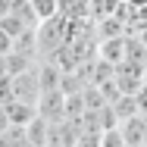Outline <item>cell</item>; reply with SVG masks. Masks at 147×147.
Here are the masks:
<instances>
[{
  "label": "cell",
  "mask_w": 147,
  "mask_h": 147,
  "mask_svg": "<svg viewBox=\"0 0 147 147\" xmlns=\"http://www.w3.org/2000/svg\"><path fill=\"white\" fill-rule=\"evenodd\" d=\"M13 78V91H16V100H25V103H34L41 100V78H38V66H31L19 75H9Z\"/></svg>",
  "instance_id": "1"
},
{
  "label": "cell",
  "mask_w": 147,
  "mask_h": 147,
  "mask_svg": "<svg viewBox=\"0 0 147 147\" xmlns=\"http://www.w3.org/2000/svg\"><path fill=\"white\" fill-rule=\"evenodd\" d=\"M113 82H116V88L122 94H135V91L144 85V66H138L131 59H122L116 66V72H113Z\"/></svg>",
  "instance_id": "2"
},
{
  "label": "cell",
  "mask_w": 147,
  "mask_h": 147,
  "mask_svg": "<svg viewBox=\"0 0 147 147\" xmlns=\"http://www.w3.org/2000/svg\"><path fill=\"white\" fill-rule=\"evenodd\" d=\"M38 116H44L47 122H63V119H66V94H63V88L41 94V100H38Z\"/></svg>",
  "instance_id": "3"
},
{
  "label": "cell",
  "mask_w": 147,
  "mask_h": 147,
  "mask_svg": "<svg viewBox=\"0 0 147 147\" xmlns=\"http://www.w3.org/2000/svg\"><path fill=\"white\" fill-rule=\"evenodd\" d=\"M119 128L128 147H147V113H135V116L122 119Z\"/></svg>",
  "instance_id": "4"
},
{
  "label": "cell",
  "mask_w": 147,
  "mask_h": 147,
  "mask_svg": "<svg viewBox=\"0 0 147 147\" xmlns=\"http://www.w3.org/2000/svg\"><path fill=\"white\" fill-rule=\"evenodd\" d=\"M25 135H28V147H47L50 144V122L44 116H34L25 125Z\"/></svg>",
  "instance_id": "5"
},
{
  "label": "cell",
  "mask_w": 147,
  "mask_h": 147,
  "mask_svg": "<svg viewBox=\"0 0 147 147\" xmlns=\"http://www.w3.org/2000/svg\"><path fill=\"white\" fill-rule=\"evenodd\" d=\"M6 113H9V125H28L31 119L38 116V107L25 103V100H9L6 103Z\"/></svg>",
  "instance_id": "6"
},
{
  "label": "cell",
  "mask_w": 147,
  "mask_h": 147,
  "mask_svg": "<svg viewBox=\"0 0 147 147\" xmlns=\"http://www.w3.org/2000/svg\"><path fill=\"white\" fill-rule=\"evenodd\" d=\"M110 107H113V116H116V122H122V119H128V116H135V113H138L135 94H119Z\"/></svg>",
  "instance_id": "7"
},
{
  "label": "cell",
  "mask_w": 147,
  "mask_h": 147,
  "mask_svg": "<svg viewBox=\"0 0 147 147\" xmlns=\"http://www.w3.org/2000/svg\"><path fill=\"white\" fill-rule=\"evenodd\" d=\"M119 3H122V0H88V13L94 16V22H100V19H107V16H116Z\"/></svg>",
  "instance_id": "8"
},
{
  "label": "cell",
  "mask_w": 147,
  "mask_h": 147,
  "mask_svg": "<svg viewBox=\"0 0 147 147\" xmlns=\"http://www.w3.org/2000/svg\"><path fill=\"white\" fill-rule=\"evenodd\" d=\"M100 147H128L125 138H122V128H119V125L103 128V131H100Z\"/></svg>",
  "instance_id": "9"
},
{
  "label": "cell",
  "mask_w": 147,
  "mask_h": 147,
  "mask_svg": "<svg viewBox=\"0 0 147 147\" xmlns=\"http://www.w3.org/2000/svg\"><path fill=\"white\" fill-rule=\"evenodd\" d=\"M31 6H34V13H38V19H41V22L59 13V0H31Z\"/></svg>",
  "instance_id": "10"
},
{
  "label": "cell",
  "mask_w": 147,
  "mask_h": 147,
  "mask_svg": "<svg viewBox=\"0 0 147 147\" xmlns=\"http://www.w3.org/2000/svg\"><path fill=\"white\" fill-rule=\"evenodd\" d=\"M135 103H138V113H147V82L135 91Z\"/></svg>",
  "instance_id": "11"
},
{
  "label": "cell",
  "mask_w": 147,
  "mask_h": 147,
  "mask_svg": "<svg viewBox=\"0 0 147 147\" xmlns=\"http://www.w3.org/2000/svg\"><path fill=\"white\" fill-rule=\"evenodd\" d=\"M13 50V34H6V31L0 28V57H6Z\"/></svg>",
  "instance_id": "12"
},
{
  "label": "cell",
  "mask_w": 147,
  "mask_h": 147,
  "mask_svg": "<svg viewBox=\"0 0 147 147\" xmlns=\"http://www.w3.org/2000/svg\"><path fill=\"white\" fill-rule=\"evenodd\" d=\"M9 128V113H6V103H0V131Z\"/></svg>",
  "instance_id": "13"
},
{
  "label": "cell",
  "mask_w": 147,
  "mask_h": 147,
  "mask_svg": "<svg viewBox=\"0 0 147 147\" xmlns=\"http://www.w3.org/2000/svg\"><path fill=\"white\" fill-rule=\"evenodd\" d=\"M9 9H13V0H0V16H6Z\"/></svg>",
  "instance_id": "14"
},
{
  "label": "cell",
  "mask_w": 147,
  "mask_h": 147,
  "mask_svg": "<svg viewBox=\"0 0 147 147\" xmlns=\"http://www.w3.org/2000/svg\"><path fill=\"white\" fill-rule=\"evenodd\" d=\"M0 147H13V141H9V138H6L3 131H0Z\"/></svg>",
  "instance_id": "15"
}]
</instances>
